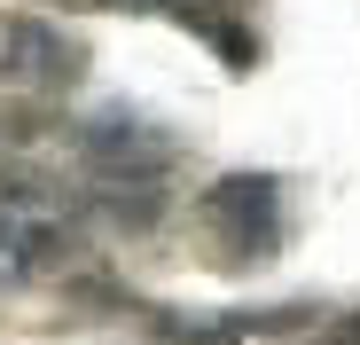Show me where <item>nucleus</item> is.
<instances>
[{"instance_id": "nucleus-1", "label": "nucleus", "mask_w": 360, "mask_h": 345, "mask_svg": "<svg viewBox=\"0 0 360 345\" xmlns=\"http://www.w3.org/2000/svg\"><path fill=\"white\" fill-rule=\"evenodd\" d=\"M204 220L219 227L227 259H274L282 251V181L274 172H219L204 189Z\"/></svg>"}, {"instance_id": "nucleus-4", "label": "nucleus", "mask_w": 360, "mask_h": 345, "mask_svg": "<svg viewBox=\"0 0 360 345\" xmlns=\"http://www.w3.org/2000/svg\"><path fill=\"white\" fill-rule=\"evenodd\" d=\"M172 24H180V32H196V39H212V55H219L227 71H251V63H259V39H251L243 24H227V16L196 8V0H172Z\"/></svg>"}, {"instance_id": "nucleus-2", "label": "nucleus", "mask_w": 360, "mask_h": 345, "mask_svg": "<svg viewBox=\"0 0 360 345\" xmlns=\"http://www.w3.org/2000/svg\"><path fill=\"white\" fill-rule=\"evenodd\" d=\"M79 157L102 172V181H165L172 134H165L157 118H141V110L110 102V110H94V118L79 126Z\"/></svg>"}, {"instance_id": "nucleus-3", "label": "nucleus", "mask_w": 360, "mask_h": 345, "mask_svg": "<svg viewBox=\"0 0 360 345\" xmlns=\"http://www.w3.org/2000/svg\"><path fill=\"white\" fill-rule=\"evenodd\" d=\"M86 71V55L55 32V24H39V16H8L0 24V79H24V87H71Z\"/></svg>"}, {"instance_id": "nucleus-5", "label": "nucleus", "mask_w": 360, "mask_h": 345, "mask_svg": "<svg viewBox=\"0 0 360 345\" xmlns=\"http://www.w3.org/2000/svg\"><path fill=\"white\" fill-rule=\"evenodd\" d=\"M94 212L110 227H126V236H149V227L165 220V196H157V181H102L94 189Z\"/></svg>"}, {"instance_id": "nucleus-7", "label": "nucleus", "mask_w": 360, "mask_h": 345, "mask_svg": "<svg viewBox=\"0 0 360 345\" xmlns=\"http://www.w3.org/2000/svg\"><path fill=\"white\" fill-rule=\"evenodd\" d=\"M329 337H337V345H360V314H345V322H337Z\"/></svg>"}, {"instance_id": "nucleus-6", "label": "nucleus", "mask_w": 360, "mask_h": 345, "mask_svg": "<svg viewBox=\"0 0 360 345\" xmlns=\"http://www.w3.org/2000/svg\"><path fill=\"white\" fill-rule=\"evenodd\" d=\"M0 275H24V212L0 196Z\"/></svg>"}]
</instances>
